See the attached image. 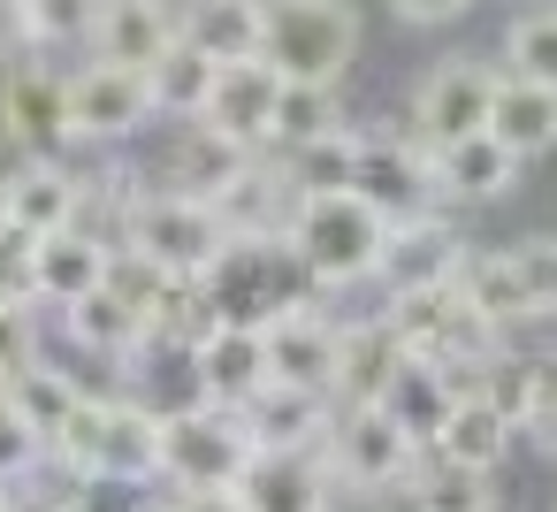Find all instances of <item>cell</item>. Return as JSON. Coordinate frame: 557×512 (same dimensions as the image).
Returning a JSON list of instances; mask_svg holds the SVG:
<instances>
[{
	"mask_svg": "<svg viewBox=\"0 0 557 512\" xmlns=\"http://www.w3.org/2000/svg\"><path fill=\"white\" fill-rule=\"evenodd\" d=\"M466 237H458V222H450V207H435V215H420V222H397L389 230V253H382V298H412V291H443V283H458V268H466Z\"/></svg>",
	"mask_w": 557,
	"mask_h": 512,
	"instance_id": "5bb4252c",
	"label": "cell"
},
{
	"mask_svg": "<svg viewBox=\"0 0 557 512\" xmlns=\"http://www.w3.org/2000/svg\"><path fill=\"white\" fill-rule=\"evenodd\" d=\"M0 230H16V222H9V176H0Z\"/></svg>",
	"mask_w": 557,
	"mask_h": 512,
	"instance_id": "bcb514c9",
	"label": "cell"
},
{
	"mask_svg": "<svg viewBox=\"0 0 557 512\" xmlns=\"http://www.w3.org/2000/svg\"><path fill=\"white\" fill-rule=\"evenodd\" d=\"M115 245H123V253H146L153 268H169V276H191V283H199V276L222 260L230 230H222V215H214L207 199H191V192H169V184L138 176V184H131V207H123Z\"/></svg>",
	"mask_w": 557,
	"mask_h": 512,
	"instance_id": "3957f363",
	"label": "cell"
},
{
	"mask_svg": "<svg viewBox=\"0 0 557 512\" xmlns=\"http://www.w3.org/2000/svg\"><path fill=\"white\" fill-rule=\"evenodd\" d=\"M351 161H359V131L351 123H336V131H321V138H306V146H290V154H275V169H283V184L306 199V192H351Z\"/></svg>",
	"mask_w": 557,
	"mask_h": 512,
	"instance_id": "d6a6232c",
	"label": "cell"
},
{
	"mask_svg": "<svg viewBox=\"0 0 557 512\" xmlns=\"http://www.w3.org/2000/svg\"><path fill=\"white\" fill-rule=\"evenodd\" d=\"M184 39V0H92V62H115V70H153L169 47Z\"/></svg>",
	"mask_w": 557,
	"mask_h": 512,
	"instance_id": "4fadbf2b",
	"label": "cell"
},
{
	"mask_svg": "<svg viewBox=\"0 0 557 512\" xmlns=\"http://www.w3.org/2000/svg\"><path fill=\"white\" fill-rule=\"evenodd\" d=\"M108 260H115V245L108 237H92V230H54V237H32V291H39V306H77V298H92L100 283H108Z\"/></svg>",
	"mask_w": 557,
	"mask_h": 512,
	"instance_id": "7402d4cb",
	"label": "cell"
},
{
	"mask_svg": "<svg viewBox=\"0 0 557 512\" xmlns=\"http://www.w3.org/2000/svg\"><path fill=\"white\" fill-rule=\"evenodd\" d=\"M214 54H199L191 39H176L153 70H146V85H153V115H169V123H199L207 115V100H214Z\"/></svg>",
	"mask_w": 557,
	"mask_h": 512,
	"instance_id": "f1b7e54d",
	"label": "cell"
},
{
	"mask_svg": "<svg viewBox=\"0 0 557 512\" xmlns=\"http://www.w3.org/2000/svg\"><path fill=\"white\" fill-rule=\"evenodd\" d=\"M252 161H260V154H245L237 138H222V131H207V123H184V131L169 138L161 184H169V192H191V199H214V192H230Z\"/></svg>",
	"mask_w": 557,
	"mask_h": 512,
	"instance_id": "d4e9b609",
	"label": "cell"
},
{
	"mask_svg": "<svg viewBox=\"0 0 557 512\" xmlns=\"http://www.w3.org/2000/svg\"><path fill=\"white\" fill-rule=\"evenodd\" d=\"M359 9L351 0H283L268 9V32H260V62L283 77V85H336L351 77L359 62Z\"/></svg>",
	"mask_w": 557,
	"mask_h": 512,
	"instance_id": "277c9868",
	"label": "cell"
},
{
	"mask_svg": "<svg viewBox=\"0 0 557 512\" xmlns=\"http://www.w3.org/2000/svg\"><path fill=\"white\" fill-rule=\"evenodd\" d=\"M428 161H435V192H443V207H496L511 184H519V154L511 146H496L488 131H473V138H450V146H428Z\"/></svg>",
	"mask_w": 557,
	"mask_h": 512,
	"instance_id": "ffe728a7",
	"label": "cell"
},
{
	"mask_svg": "<svg viewBox=\"0 0 557 512\" xmlns=\"http://www.w3.org/2000/svg\"><path fill=\"white\" fill-rule=\"evenodd\" d=\"M0 138L24 161H70L77 131H70V70H54L47 54L0 70Z\"/></svg>",
	"mask_w": 557,
	"mask_h": 512,
	"instance_id": "9c48e42d",
	"label": "cell"
},
{
	"mask_svg": "<svg viewBox=\"0 0 557 512\" xmlns=\"http://www.w3.org/2000/svg\"><path fill=\"white\" fill-rule=\"evenodd\" d=\"M488 100H496V62H473V54H443L420 85H412V108H405V131L420 146H450V138H473L488 131Z\"/></svg>",
	"mask_w": 557,
	"mask_h": 512,
	"instance_id": "8fae6325",
	"label": "cell"
},
{
	"mask_svg": "<svg viewBox=\"0 0 557 512\" xmlns=\"http://www.w3.org/2000/svg\"><path fill=\"white\" fill-rule=\"evenodd\" d=\"M252 451L260 443L245 436V420L230 405L191 398V405L161 413V481L169 489H237V474H245Z\"/></svg>",
	"mask_w": 557,
	"mask_h": 512,
	"instance_id": "52a82bcc",
	"label": "cell"
},
{
	"mask_svg": "<svg viewBox=\"0 0 557 512\" xmlns=\"http://www.w3.org/2000/svg\"><path fill=\"white\" fill-rule=\"evenodd\" d=\"M0 398H9V405H16V413L32 420V436H39V443H54V436L70 428V413L85 405V382H77L70 367H54V359H39L32 375H16V382H9V390H0Z\"/></svg>",
	"mask_w": 557,
	"mask_h": 512,
	"instance_id": "1f68e13d",
	"label": "cell"
},
{
	"mask_svg": "<svg viewBox=\"0 0 557 512\" xmlns=\"http://www.w3.org/2000/svg\"><path fill=\"white\" fill-rule=\"evenodd\" d=\"M123 512H176V497H138V504H123Z\"/></svg>",
	"mask_w": 557,
	"mask_h": 512,
	"instance_id": "f6af8a7d",
	"label": "cell"
},
{
	"mask_svg": "<svg viewBox=\"0 0 557 512\" xmlns=\"http://www.w3.org/2000/svg\"><path fill=\"white\" fill-rule=\"evenodd\" d=\"M245 436L260 451H321L329 428H336V398L329 390H306V382H260L245 405H237Z\"/></svg>",
	"mask_w": 557,
	"mask_h": 512,
	"instance_id": "e0dca14e",
	"label": "cell"
},
{
	"mask_svg": "<svg viewBox=\"0 0 557 512\" xmlns=\"http://www.w3.org/2000/svg\"><path fill=\"white\" fill-rule=\"evenodd\" d=\"M496 70L534 77V85H557V0H534V9H519V16L504 24Z\"/></svg>",
	"mask_w": 557,
	"mask_h": 512,
	"instance_id": "836d02e7",
	"label": "cell"
},
{
	"mask_svg": "<svg viewBox=\"0 0 557 512\" xmlns=\"http://www.w3.org/2000/svg\"><path fill=\"white\" fill-rule=\"evenodd\" d=\"M62 329H70V344H85L92 359H138L146 352V321L100 283L92 298H77V306H62Z\"/></svg>",
	"mask_w": 557,
	"mask_h": 512,
	"instance_id": "f546056e",
	"label": "cell"
},
{
	"mask_svg": "<svg viewBox=\"0 0 557 512\" xmlns=\"http://www.w3.org/2000/svg\"><path fill=\"white\" fill-rule=\"evenodd\" d=\"M176 512H245L237 489H176Z\"/></svg>",
	"mask_w": 557,
	"mask_h": 512,
	"instance_id": "ee69618b",
	"label": "cell"
},
{
	"mask_svg": "<svg viewBox=\"0 0 557 512\" xmlns=\"http://www.w3.org/2000/svg\"><path fill=\"white\" fill-rule=\"evenodd\" d=\"M283 245L298 253V268L313 276V291H359L382 276L389 253V222L359 199V192H306L283 222Z\"/></svg>",
	"mask_w": 557,
	"mask_h": 512,
	"instance_id": "6da1fadb",
	"label": "cell"
},
{
	"mask_svg": "<svg viewBox=\"0 0 557 512\" xmlns=\"http://www.w3.org/2000/svg\"><path fill=\"white\" fill-rule=\"evenodd\" d=\"M511 443H519V428H511V420H504V413L466 382V390H458V405H450V420H443V436H435L428 451H435V459H450V466L496 474V466L511 459Z\"/></svg>",
	"mask_w": 557,
	"mask_h": 512,
	"instance_id": "4316f807",
	"label": "cell"
},
{
	"mask_svg": "<svg viewBox=\"0 0 557 512\" xmlns=\"http://www.w3.org/2000/svg\"><path fill=\"white\" fill-rule=\"evenodd\" d=\"M39 466H47V443L32 436V420H24L9 398H0V481L16 489V481H32Z\"/></svg>",
	"mask_w": 557,
	"mask_h": 512,
	"instance_id": "74e56055",
	"label": "cell"
},
{
	"mask_svg": "<svg viewBox=\"0 0 557 512\" xmlns=\"http://www.w3.org/2000/svg\"><path fill=\"white\" fill-rule=\"evenodd\" d=\"M0 306H39V291H32V237L24 230H0Z\"/></svg>",
	"mask_w": 557,
	"mask_h": 512,
	"instance_id": "60d3db41",
	"label": "cell"
},
{
	"mask_svg": "<svg viewBox=\"0 0 557 512\" xmlns=\"http://www.w3.org/2000/svg\"><path fill=\"white\" fill-rule=\"evenodd\" d=\"M92 481H115V489L161 481V405H146V398H100V459H92Z\"/></svg>",
	"mask_w": 557,
	"mask_h": 512,
	"instance_id": "d6986e66",
	"label": "cell"
},
{
	"mask_svg": "<svg viewBox=\"0 0 557 512\" xmlns=\"http://www.w3.org/2000/svg\"><path fill=\"white\" fill-rule=\"evenodd\" d=\"M0 497H9V481H0Z\"/></svg>",
	"mask_w": 557,
	"mask_h": 512,
	"instance_id": "681fc988",
	"label": "cell"
},
{
	"mask_svg": "<svg viewBox=\"0 0 557 512\" xmlns=\"http://www.w3.org/2000/svg\"><path fill=\"white\" fill-rule=\"evenodd\" d=\"M32 54H47L32 9H24V0H0V70H9V62H32Z\"/></svg>",
	"mask_w": 557,
	"mask_h": 512,
	"instance_id": "7bdbcfd3",
	"label": "cell"
},
{
	"mask_svg": "<svg viewBox=\"0 0 557 512\" xmlns=\"http://www.w3.org/2000/svg\"><path fill=\"white\" fill-rule=\"evenodd\" d=\"M321 459H329L344 497H397L420 466V443L382 405H336V428H329Z\"/></svg>",
	"mask_w": 557,
	"mask_h": 512,
	"instance_id": "ba28073f",
	"label": "cell"
},
{
	"mask_svg": "<svg viewBox=\"0 0 557 512\" xmlns=\"http://www.w3.org/2000/svg\"><path fill=\"white\" fill-rule=\"evenodd\" d=\"M199 306H207V321L268 329L275 314L321 306V291H313V276L298 268V253L283 237H230L222 260L199 276Z\"/></svg>",
	"mask_w": 557,
	"mask_h": 512,
	"instance_id": "7a4b0ae2",
	"label": "cell"
},
{
	"mask_svg": "<svg viewBox=\"0 0 557 512\" xmlns=\"http://www.w3.org/2000/svg\"><path fill=\"white\" fill-rule=\"evenodd\" d=\"M336 474L321 451H252L237 474V504L245 512H336Z\"/></svg>",
	"mask_w": 557,
	"mask_h": 512,
	"instance_id": "2e32d148",
	"label": "cell"
},
{
	"mask_svg": "<svg viewBox=\"0 0 557 512\" xmlns=\"http://www.w3.org/2000/svg\"><path fill=\"white\" fill-rule=\"evenodd\" d=\"M260 32H268V16L245 9V0H184V39L214 62H252Z\"/></svg>",
	"mask_w": 557,
	"mask_h": 512,
	"instance_id": "4dcf8cb0",
	"label": "cell"
},
{
	"mask_svg": "<svg viewBox=\"0 0 557 512\" xmlns=\"http://www.w3.org/2000/svg\"><path fill=\"white\" fill-rule=\"evenodd\" d=\"M24 9H32L47 54L54 47H85V32H92V0H24Z\"/></svg>",
	"mask_w": 557,
	"mask_h": 512,
	"instance_id": "f35d334b",
	"label": "cell"
},
{
	"mask_svg": "<svg viewBox=\"0 0 557 512\" xmlns=\"http://www.w3.org/2000/svg\"><path fill=\"white\" fill-rule=\"evenodd\" d=\"M77 199H85V176L70 161H24L9 176V222L24 237H54V230H77Z\"/></svg>",
	"mask_w": 557,
	"mask_h": 512,
	"instance_id": "484cf974",
	"label": "cell"
},
{
	"mask_svg": "<svg viewBox=\"0 0 557 512\" xmlns=\"http://www.w3.org/2000/svg\"><path fill=\"white\" fill-rule=\"evenodd\" d=\"M184 359H191V398H207V405H245L260 382H275L268 375V329H237V321H207L191 344H184Z\"/></svg>",
	"mask_w": 557,
	"mask_h": 512,
	"instance_id": "9a60e30c",
	"label": "cell"
},
{
	"mask_svg": "<svg viewBox=\"0 0 557 512\" xmlns=\"http://www.w3.org/2000/svg\"><path fill=\"white\" fill-rule=\"evenodd\" d=\"M47 359V329L32 306H0V390H9L16 375H32Z\"/></svg>",
	"mask_w": 557,
	"mask_h": 512,
	"instance_id": "8d00e7d4",
	"label": "cell"
},
{
	"mask_svg": "<svg viewBox=\"0 0 557 512\" xmlns=\"http://www.w3.org/2000/svg\"><path fill=\"white\" fill-rule=\"evenodd\" d=\"M405 497H412V512H496V489H488V474H473V466H450V459H435V451H420V466H412Z\"/></svg>",
	"mask_w": 557,
	"mask_h": 512,
	"instance_id": "e575fe53",
	"label": "cell"
},
{
	"mask_svg": "<svg viewBox=\"0 0 557 512\" xmlns=\"http://www.w3.org/2000/svg\"><path fill=\"white\" fill-rule=\"evenodd\" d=\"M488 138H496V146H511L519 161H542V154L557 146V85H534V77H511V70H496Z\"/></svg>",
	"mask_w": 557,
	"mask_h": 512,
	"instance_id": "cb8c5ba5",
	"label": "cell"
},
{
	"mask_svg": "<svg viewBox=\"0 0 557 512\" xmlns=\"http://www.w3.org/2000/svg\"><path fill=\"white\" fill-rule=\"evenodd\" d=\"M458 375H443V367H428V359H405L397 375H389V390H382V413L428 451L435 436H443V420H450V405H458Z\"/></svg>",
	"mask_w": 557,
	"mask_h": 512,
	"instance_id": "83f0119b",
	"label": "cell"
},
{
	"mask_svg": "<svg viewBox=\"0 0 557 512\" xmlns=\"http://www.w3.org/2000/svg\"><path fill=\"white\" fill-rule=\"evenodd\" d=\"M382 9L405 24V32H450V24H466L481 0H382Z\"/></svg>",
	"mask_w": 557,
	"mask_h": 512,
	"instance_id": "b9f144b4",
	"label": "cell"
},
{
	"mask_svg": "<svg viewBox=\"0 0 557 512\" xmlns=\"http://www.w3.org/2000/svg\"><path fill=\"white\" fill-rule=\"evenodd\" d=\"M382 314L397 321V337H405L412 359H428V367H443V375H458V382H473V375L504 352V329H496L488 314H473V298H466L458 283L412 291V298H382Z\"/></svg>",
	"mask_w": 557,
	"mask_h": 512,
	"instance_id": "8992f818",
	"label": "cell"
},
{
	"mask_svg": "<svg viewBox=\"0 0 557 512\" xmlns=\"http://www.w3.org/2000/svg\"><path fill=\"white\" fill-rule=\"evenodd\" d=\"M275 100H283V77L252 54V62H222L214 70V100H207V131L237 138L245 154H268L275 146Z\"/></svg>",
	"mask_w": 557,
	"mask_h": 512,
	"instance_id": "ac0fdd59",
	"label": "cell"
},
{
	"mask_svg": "<svg viewBox=\"0 0 557 512\" xmlns=\"http://www.w3.org/2000/svg\"><path fill=\"white\" fill-rule=\"evenodd\" d=\"M405 359H412V352H405L397 321H389V314H359V321H344L329 398H336V405H382V390H389V375H397Z\"/></svg>",
	"mask_w": 557,
	"mask_h": 512,
	"instance_id": "44dd1931",
	"label": "cell"
},
{
	"mask_svg": "<svg viewBox=\"0 0 557 512\" xmlns=\"http://www.w3.org/2000/svg\"><path fill=\"white\" fill-rule=\"evenodd\" d=\"M519 436H527L542 459H557V359H534V405H527Z\"/></svg>",
	"mask_w": 557,
	"mask_h": 512,
	"instance_id": "ab89813d",
	"label": "cell"
},
{
	"mask_svg": "<svg viewBox=\"0 0 557 512\" xmlns=\"http://www.w3.org/2000/svg\"><path fill=\"white\" fill-rule=\"evenodd\" d=\"M336 344H344V321H329L321 306L275 314V321H268V375H275V382L329 390V382H336Z\"/></svg>",
	"mask_w": 557,
	"mask_h": 512,
	"instance_id": "603a6c76",
	"label": "cell"
},
{
	"mask_svg": "<svg viewBox=\"0 0 557 512\" xmlns=\"http://www.w3.org/2000/svg\"><path fill=\"white\" fill-rule=\"evenodd\" d=\"M245 9H260V16H268V9H283V0H245Z\"/></svg>",
	"mask_w": 557,
	"mask_h": 512,
	"instance_id": "c3c4849f",
	"label": "cell"
},
{
	"mask_svg": "<svg viewBox=\"0 0 557 512\" xmlns=\"http://www.w3.org/2000/svg\"><path fill=\"white\" fill-rule=\"evenodd\" d=\"M458 291L504 337L549 321L557 314V237H511V245H488V253L473 245L466 268H458Z\"/></svg>",
	"mask_w": 557,
	"mask_h": 512,
	"instance_id": "5b68a950",
	"label": "cell"
},
{
	"mask_svg": "<svg viewBox=\"0 0 557 512\" xmlns=\"http://www.w3.org/2000/svg\"><path fill=\"white\" fill-rule=\"evenodd\" d=\"M0 512H32V504H24V497H0Z\"/></svg>",
	"mask_w": 557,
	"mask_h": 512,
	"instance_id": "7dc6e473",
	"label": "cell"
},
{
	"mask_svg": "<svg viewBox=\"0 0 557 512\" xmlns=\"http://www.w3.org/2000/svg\"><path fill=\"white\" fill-rule=\"evenodd\" d=\"M146 123H153V85L138 70H115V62H92V54L70 70V131H77V146L108 154V146H131Z\"/></svg>",
	"mask_w": 557,
	"mask_h": 512,
	"instance_id": "7c38bea8",
	"label": "cell"
},
{
	"mask_svg": "<svg viewBox=\"0 0 557 512\" xmlns=\"http://www.w3.org/2000/svg\"><path fill=\"white\" fill-rule=\"evenodd\" d=\"M351 192L397 230V222H420L443 207L435 192V161L412 131H359V161H351Z\"/></svg>",
	"mask_w": 557,
	"mask_h": 512,
	"instance_id": "30bf717a",
	"label": "cell"
},
{
	"mask_svg": "<svg viewBox=\"0 0 557 512\" xmlns=\"http://www.w3.org/2000/svg\"><path fill=\"white\" fill-rule=\"evenodd\" d=\"M336 123H344V93L336 85H283V100H275V146L268 154H290V146H306V138L336 131Z\"/></svg>",
	"mask_w": 557,
	"mask_h": 512,
	"instance_id": "d590c367",
	"label": "cell"
}]
</instances>
